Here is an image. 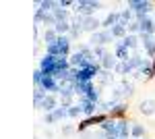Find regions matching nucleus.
I'll return each instance as SVG.
<instances>
[{
    "label": "nucleus",
    "mask_w": 155,
    "mask_h": 139,
    "mask_svg": "<svg viewBox=\"0 0 155 139\" xmlns=\"http://www.w3.org/2000/svg\"><path fill=\"white\" fill-rule=\"evenodd\" d=\"M60 106H66V108L74 106V96H60Z\"/></svg>",
    "instance_id": "25"
},
{
    "label": "nucleus",
    "mask_w": 155,
    "mask_h": 139,
    "mask_svg": "<svg viewBox=\"0 0 155 139\" xmlns=\"http://www.w3.org/2000/svg\"><path fill=\"white\" fill-rule=\"evenodd\" d=\"M99 64H101V69H104V71H114V69H116V64H118V58H116L114 52H107L106 56L99 60Z\"/></svg>",
    "instance_id": "10"
},
{
    "label": "nucleus",
    "mask_w": 155,
    "mask_h": 139,
    "mask_svg": "<svg viewBox=\"0 0 155 139\" xmlns=\"http://www.w3.org/2000/svg\"><path fill=\"white\" fill-rule=\"evenodd\" d=\"M114 37H112V33H110V29H99L97 33H91V37H89V46L95 48V46H106V44H110Z\"/></svg>",
    "instance_id": "3"
},
{
    "label": "nucleus",
    "mask_w": 155,
    "mask_h": 139,
    "mask_svg": "<svg viewBox=\"0 0 155 139\" xmlns=\"http://www.w3.org/2000/svg\"><path fill=\"white\" fill-rule=\"evenodd\" d=\"M74 15H81V17H95V12L99 11V2L95 0H77L74 4Z\"/></svg>",
    "instance_id": "1"
},
{
    "label": "nucleus",
    "mask_w": 155,
    "mask_h": 139,
    "mask_svg": "<svg viewBox=\"0 0 155 139\" xmlns=\"http://www.w3.org/2000/svg\"><path fill=\"white\" fill-rule=\"evenodd\" d=\"M114 25H118V12H107L106 17L101 19V29H112Z\"/></svg>",
    "instance_id": "12"
},
{
    "label": "nucleus",
    "mask_w": 155,
    "mask_h": 139,
    "mask_svg": "<svg viewBox=\"0 0 155 139\" xmlns=\"http://www.w3.org/2000/svg\"><path fill=\"white\" fill-rule=\"evenodd\" d=\"M126 31H128V29H126L124 25H114V27L110 29V33H112V37H120V40L128 35V33H126Z\"/></svg>",
    "instance_id": "21"
},
{
    "label": "nucleus",
    "mask_w": 155,
    "mask_h": 139,
    "mask_svg": "<svg viewBox=\"0 0 155 139\" xmlns=\"http://www.w3.org/2000/svg\"><path fill=\"white\" fill-rule=\"evenodd\" d=\"M41 79H44V73H41L39 69H35V71H33V83H35V85H39V83H41Z\"/></svg>",
    "instance_id": "27"
},
{
    "label": "nucleus",
    "mask_w": 155,
    "mask_h": 139,
    "mask_svg": "<svg viewBox=\"0 0 155 139\" xmlns=\"http://www.w3.org/2000/svg\"><path fill=\"white\" fill-rule=\"evenodd\" d=\"M143 135H145V127H143V125H139V123H132V127H130V137L143 139Z\"/></svg>",
    "instance_id": "20"
},
{
    "label": "nucleus",
    "mask_w": 155,
    "mask_h": 139,
    "mask_svg": "<svg viewBox=\"0 0 155 139\" xmlns=\"http://www.w3.org/2000/svg\"><path fill=\"white\" fill-rule=\"evenodd\" d=\"M101 29V21L95 19V17H83V31H91V33H97Z\"/></svg>",
    "instance_id": "9"
},
{
    "label": "nucleus",
    "mask_w": 155,
    "mask_h": 139,
    "mask_svg": "<svg viewBox=\"0 0 155 139\" xmlns=\"http://www.w3.org/2000/svg\"><path fill=\"white\" fill-rule=\"evenodd\" d=\"M106 54H107L106 46H95V48H93V56H95V60H101Z\"/></svg>",
    "instance_id": "24"
},
{
    "label": "nucleus",
    "mask_w": 155,
    "mask_h": 139,
    "mask_svg": "<svg viewBox=\"0 0 155 139\" xmlns=\"http://www.w3.org/2000/svg\"><path fill=\"white\" fill-rule=\"evenodd\" d=\"M56 40H58V33H56L54 29H46V31H44V42H46V46L54 44Z\"/></svg>",
    "instance_id": "23"
},
{
    "label": "nucleus",
    "mask_w": 155,
    "mask_h": 139,
    "mask_svg": "<svg viewBox=\"0 0 155 139\" xmlns=\"http://www.w3.org/2000/svg\"><path fill=\"white\" fill-rule=\"evenodd\" d=\"M58 96H77V81H74V79H64V81H60Z\"/></svg>",
    "instance_id": "8"
},
{
    "label": "nucleus",
    "mask_w": 155,
    "mask_h": 139,
    "mask_svg": "<svg viewBox=\"0 0 155 139\" xmlns=\"http://www.w3.org/2000/svg\"><path fill=\"white\" fill-rule=\"evenodd\" d=\"M48 93L44 92L39 85H35V89H33V102H35V108H39L41 106V102H44V98H46Z\"/></svg>",
    "instance_id": "19"
},
{
    "label": "nucleus",
    "mask_w": 155,
    "mask_h": 139,
    "mask_svg": "<svg viewBox=\"0 0 155 139\" xmlns=\"http://www.w3.org/2000/svg\"><path fill=\"white\" fill-rule=\"evenodd\" d=\"M77 104H79V108L83 110L85 118H87V116H93V114H95V110L99 108V104H93V102H91V100H87V98H79V102H77Z\"/></svg>",
    "instance_id": "7"
},
{
    "label": "nucleus",
    "mask_w": 155,
    "mask_h": 139,
    "mask_svg": "<svg viewBox=\"0 0 155 139\" xmlns=\"http://www.w3.org/2000/svg\"><path fill=\"white\" fill-rule=\"evenodd\" d=\"M114 73H118V75H130V73H134V71H132V67H130L128 60H118V64H116Z\"/></svg>",
    "instance_id": "17"
},
{
    "label": "nucleus",
    "mask_w": 155,
    "mask_h": 139,
    "mask_svg": "<svg viewBox=\"0 0 155 139\" xmlns=\"http://www.w3.org/2000/svg\"><path fill=\"white\" fill-rule=\"evenodd\" d=\"M110 139H120V137H110Z\"/></svg>",
    "instance_id": "29"
},
{
    "label": "nucleus",
    "mask_w": 155,
    "mask_h": 139,
    "mask_svg": "<svg viewBox=\"0 0 155 139\" xmlns=\"http://www.w3.org/2000/svg\"><path fill=\"white\" fill-rule=\"evenodd\" d=\"M74 131H77L74 127H71V125H64V127H62V135H72Z\"/></svg>",
    "instance_id": "28"
},
{
    "label": "nucleus",
    "mask_w": 155,
    "mask_h": 139,
    "mask_svg": "<svg viewBox=\"0 0 155 139\" xmlns=\"http://www.w3.org/2000/svg\"><path fill=\"white\" fill-rule=\"evenodd\" d=\"M97 79H99V85H101V87H104V85H110V83H112V71L101 69V73L97 75Z\"/></svg>",
    "instance_id": "22"
},
{
    "label": "nucleus",
    "mask_w": 155,
    "mask_h": 139,
    "mask_svg": "<svg viewBox=\"0 0 155 139\" xmlns=\"http://www.w3.org/2000/svg\"><path fill=\"white\" fill-rule=\"evenodd\" d=\"M120 44H122V46H126L128 50H137V48H139V35L128 33L126 37H122V40H120Z\"/></svg>",
    "instance_id": "13"
},
{
    "label": "nucleus",
    "mask_w": 155,
    "mask_h": 139,
    "mask_svg": "<svg viewBox=\"0 0 155 139\" xmlns=\"http://www.w3.org/2000/svg\"><path fill=\"white\" fill-rule=\"evenodd\" d=\"M107 118H110V114H106V112H101V114H93V116H87V118H83V120L77 125V131H79V133H85L89 127H93V125H101V123H106Z\"/></svg>",
    "instance_id": "2"
},
{
    "label": "nucleus",
    "mask_w": 155,
    "mask_h": 139,
    "mask_svg": "<svg viewBox=\"0 0 155 139\" xmlns=\"http://www.w3.org/2000/svg\"><path fill=\"white\" fill-rule=\"evenodd\" d=\"M81 114H83V110L79 108V104H74V106L68 108V116H71V118H77V116H81Z\"/></svg>",
    "instance_id": "26"
},
{
    "label": "nucleus",
    "mask_w": 155,
    "mask_h": 139,
    "mask_svg": "<svg viewBox=\"0 0 155 139\" xmlns=\"http://www.w3.org/2000/svg\"><path fill=\"white\" fill-rule=\"evenodd\" d=\"M114 54H116L118 60H128V58H130V50H128L126 46H122V44L118 42V44L114 46Z\"/></svg>",
    "instance_id": "16"
},
{
    "label": "nucleus",
    "mask_w": 155,
    "mask_h": 139,
    "mask_svg": "<svg viewBox=\"0 0 155 139\" xmlns=\"http://www.w3.org/2000/svg\"><path fill=\"white\" fill-rule=\"evenodd\" d=\"M141 23V33H147V35H155V21L151 17H147L143 21H139Z\"/></svg>",
    "instance_id": "14"
},
{
    "label": "nucleus",
    "mask_w": 155,
    "mask_h": 139,
    "mask_svg": "<svg viewBox=\"0 0 155 139\" xmlns=\"http://www.w3.org/2000/svg\"><path fill=\"white\" fill-rule=\"evenodd\" d=\"M60 106V96H54V93H48L46 98H44V102H41V110H46V112H54L56 108Z\"/></svg>",
    "instance_id": "6"
},
{
    "label": "nucleus",
    "mask_w": 155,
    "mask_h": 139,
    "mask_svg": "<svg viewBox=\"0 0 155 139\" xmlns=\"http://www.w3.org/2000/svg\"><path fill=\"white\" fill-rule=\"evenodd\" d=\"M139 40H141V46L147 52V56L153 58L155 56V35H147V33H139Z\"/></svg>",
    "instance_id": "5"
},
{
    "label": "nucleus",
    "mask_w": 155,
    "mask_h": 139,
    "mask_svg": "<svg viewBox=\"0 0 155 139\" xmlns=\"http://www.w3.org/2000/svg\"><path fill=\"white\" fill-rule=\"evenodd\" d=\"M64 118H68V108L66 106H58L54 112H46V116H44L46 125H54L58 120H64Z\"/></svg>",
    "instance_id": "4"
},
{
    "label": "nucleus",
    "mask_w": 155,
    "mask_h": 139,
    "mask_svg": "<svg viewBox=\"0 0 155 139\" xmlns=\"http://www.w3.org/2000/svg\"><path fill=\"white\" fill-rule=\"evenodd\" d=\"M126 110H128V106L124 104V102H120L116 108H112V110H110V118H122V116L126 114Z\"/></svg>",
    "instance_id": "18"
},
{
    "label": "nucleus",
    "mask_w": 155,
    "mask_h": 139,
    "mask_svg": "<svg viewBox=\"0 0 155 139\" xmlns=\"http://www.w3.org/2000/svg\"><path fill=\"white\" fill-rule=\"evenodd\" d=\"M139 110H141V114H145V116L155 114V100H143V102L139 104Z\"/></svg>",
    "instance_id": "15"
},
{
    "label": "nucleus",
    "mask_w": 155,
    "mask_h": 139,
    "mask_svg": "<svg viewBox=\"0 0 155 139\" xmlns=\"http://www.w3.org/2000/svg\"><path fill=\"white\" fill-rule=\"evenodd\" d=\"M93 89H95L93 81H77V96L79 98H87Z\"/></svg>",
    "instance_id": "11"
}]
</instances>
